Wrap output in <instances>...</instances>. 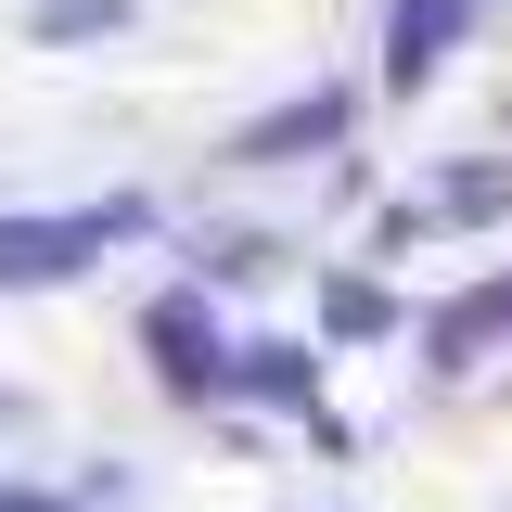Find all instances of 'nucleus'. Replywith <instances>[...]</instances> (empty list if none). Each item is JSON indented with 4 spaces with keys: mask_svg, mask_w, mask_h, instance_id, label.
I'll use <instances>...</instances> for the list:
<instances>
[{
    "mask_svg": "<svg viewBox=\"0 0 512 512\" xmlns=\"http://www.w3.org/2000/svg\"><path fill=\"white\" fill-rule=\"evenodd\" d=\"M512 205V167H461V180H436V218H500Z\"/></svg>",
    "mask_w": 512,
    "mask_h": 512,
    "instance_id": "nucleus-6",
    "label": "nucleus"
},
{
    "mask_svg": "<svg viewBox=\"0 0 512 512\" xmlns=\"http://www.w3.org/2000/svg\"><path fill=\"white\" fill-rule=\"evenodd\" d=\"M461 13H474V0H397V39H384V77H397V90H423V77H436V52L461 39Z\"/></svg>",
    "mask_w": 512,
    "mask_h": 512,
    "instance_id": "nucleus-3",
    "label": "nucleus"
},
{
    "mask_svg": "<svg viewBox=\"0 0 512 512\" xmlns=\"http://www.w3.org/2000/svg\"><path fill=\"white\" fill-rule=\"evenodd\" d=\"M128 26V0H39L26 13V39H116Z\"/></svg>",
    "mask_w": 512,
    "mask_h": 512,
    "instance_id": "nucleus-5",
    "label": "nucleus"
},
{
    "mask_svg": "<svg viewBox=\"0 0 512 512\" xmlns=\"http://www.w3.org/2000/svg\"><path fill=\"white\" fill-rule=\"evenodd\" d=\"M320 141H346V90H308V103H282V116H256L231 154L244 167H295V154H320Z\"/></svg>",
    "mask_w": 512,
    "mask_h": 512,
    "instance_id": "nucleus-2",
    "label": "nucleus"
},
{
    "mask_svg": "<svg viewBox=\"0 0 512 512\" xmlns=\"http://www.w3.org/2000/svg\"><path fill=\"white\" fill-rule=\"evenodd\" d=\"M141 231V205H90V218H0V282H64L90 244Z\"/></svg>",
    "mask_w": 512,
    "mask_h": 512,
    "instance_id": "nucleus-1",
    "label": "nucleus"
},
{
    "mask_svg": "<svg viewBox=\"0 0 512 512\" xmlns=\"http://www.w3.org/2000/svg\"><path fill=\"white\" fill-rule=\"evenodd\" d=\"M333 333H384V295H372V282H333Z\"/></svg>",
    "mask_w": 512,
    "mask_h": 512,
    "instance_id": "nucleus-8",
    "label": "nucleus"
},
{
    "mask_svg": "<svg viewBox=\"0 0 512 512\" xmlns=\"http://www.w3.org/2000/svg\"><path fill=\"white\" fill-rule=\"evenodd\" d=\"M244 384H256V397H295V384H308V359H295V346H256Z\"/></svg>",
    "mask_w": 512,
    "mask_h": 512,
    "instance_id": "nucleus-7",
    "label": "nucleus"
},
{
    "mask_svg": "<svg viewBox=\"0 0 512 512\" xmlns=\"http://www.w3.org/2000/svg\"><path fill=\"white\" fill-rule=\"evenodd\" d=\"M154 346H167V384H218V333H205V308H192V295H167V308H154Z\"/></svg>",
    "mask_w": 512,
    "mask_h": 512,
    "instance_id": "nucleus-4",
    "label": "nucleus"
}]
</instances>
